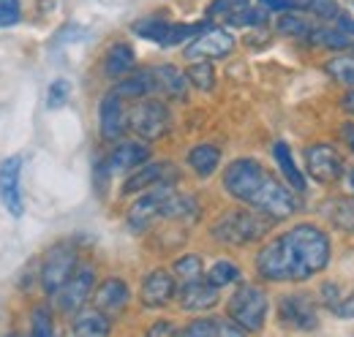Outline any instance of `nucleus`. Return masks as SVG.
Listing matches in <instances>:
<instances>
[{
    "label": "nucleus",
    "instance_id": "obj_1",
    "mask_svg": "<svg viewBox=\"0 0 354 337\" xmlns=\"http://www.w3.org/2000/svg\"><path fill=\"white\" fill-rule=\"evenodd\" d=\"M333 242L316 223H295L265 242L257 258V275L267 283H303L330 267Z\"/></svg>",
    "mask_w": 354,
    "mask_h": 337
},
{
    "label": "nucleus",
    "instance_id": "obj_2",
    "mask_svg": "<svg viewBox=\"0 0 354 337\" xmlns=\"http://www.w3.org/2000/svg\"><path fill=\"white\" fill-rule=\"evenodd\" d=\"M223 191L245 207L286 220L297 212V196L257 158H237L223 168Z\"/></svg>",
    "mask_w": 354,
    "mask_h": 337
},
{
    "label": "nucleus",
    "instance_id": "obj_3",
    "mask_svg": "<svg viewBox=\"0 0 354 337\" xmlns=\"http://www.w3.org/2000/svg\"><path fill=\"white\" fill-rule=\"evenodd\" d=\"M196 215H199L196 199L177 193L172 182H164L147 188V193L133 202V207L129 210V229L145 231L156 220H194Z\"/></svg>",
    "mask_w": 354,
    "mask_h": 337
},
{
    "label": "nucleus",
    "instance_id": "obj_4",
    "mask_svg": "<svg viewBox=\"0 0 354 337\" xmlns=\"http://www.w3.org/2000/svg\"><path fill=\"white\" fill-rule=\"evenodd\" d=\"M272 223H275V220H272L270 215L254 210V207H251V210H232V212H226V215H221V218L213 223L210 237L218 240L221 245L243 248V245H251V242L267 237V231H270Z\"/></svg>",
    "mask_w": 354,
    "mask_h": 337
},
{
    "label": "nucleus",
    "instance_id": "obj_5",
    "mask_svg": "<svg viewBox=\"0 0 354 337\" xmlns=\"http://www.w3.org/2000/svg\"><path fill=\"white\" fill-rule=\"evenodd\" d=\"M267 310H270V299L267 291L257 283H240L237 291L229 296L226 302V316L248 335V332H259L267 321Z\"/></svg>",
    "mask_w": 354,
    "mask_h": 337
},
{
    "label": "nucleus",
    "instance_id": "obj_6",
    "mask_svg": "<svg viewBox=\"0 0 354 337\" xmlns=\"http://www.w3.org/2000/svg\"><path fill=\"white\" fill-rule=\"evenodd\" d=\"M172 126V115H169V106L153 95L147 98H139L131 101V109H129V131H133L142 142H156L161 139Z\"/></svg>",
    "mask_w": 354,
    "mask_h": 337
},
{
    "label": "nucleus",
    "instance_id": "obj_7",
    "mask_svg": "<svg viewBox=\"0 0 354 337\" xmlns=\"http://www.w3.org/2000/svg\"><path fill=\"white\" fill-rule=\"evenodd\" d=\"M205 28H207V22H194V25L183 22V25H180V22H167V19H161V17H145V19H136L131 25V30L139 39L161 44V46H177V44L194 39V36H196L199 30H205Z\"/></svg>",
    "mask_w": 354,
    "mask_h": 337
},
{
    "label": "nucleus",
    "instance_id": "obj_8",
    "mask_svg": "<svg viewBox=\"0 0 354 337\" xmlns=\"http://www.w3.org/2000/svg\"><path fill=\"white\" fill-rule=\"evenodd\" d=\"M303 158H306V171L316 182H322V185H335L346 174V161H344L341 150L333 147L330 142H313V144H308L303 150Z\"/></svg>",
    "mask_w": 354,
    "mask_h": 337
},
{
    "label": "nucleus",
    "instance_id": "obj_9",
    "mask_svg": "<svg viewBox=\"0 0 354 337\" xmlns=\"http://www.w3.org/2000/svg\"><path fill=\"white\" fill-rule=\"evenodd\" d=\"M93 289H95V267L88 264V261H80L77 269L71 272V278L63 283V289L55 294V302L60 307V313H80L88 299L93 296Z\"/></svg>",
    "mask_w": 354,
    "mask_h": 337
},
{
    "label": "nucleus",
    "instance_id": "obj_10",
    "mask_svg": "<svg viewBox=\"0 0 354 337\" xmlns=\"http://www.w3.org/2000/svg\"><path fill=\"white\" fill-rule=\"evenodd\" d=\"M278 321L292 327V329H300V332H310L319 327V302L306 291H292V294H283L278 299Z\"/></svg>",
    "mask_w": 354,
    "mask_h": 337
},
{
    "label": "nucleus",
    "instance_id": "obj_11",
    "mask_svg": "<svg viewBox=\"0 0 354 337\" xmlns=\"http://www.w3.org/2000/svg\"><path fill=\"white\" fill-rule=\"evenodd\" d=\"M232 49H234V36L226 28L207 25L205 30H199L188 41L183 55L188 57V63H194V60H221L226 55H232Z\"/></svg>",
    "mask_w": 354,
    "mask_h": 337
},
{
    "label": "nucleus",
    "instance_id": "obj_12",
    "mask_svg": "<svg viewBox=\"0 0 354 337\" xmlns=\"http://www.w3.org/2000/svg\"><path fill=\"white\" fill-rule=\"evenodd\" d=\"M80 258H77V251L71 245H55L52 251L46 253L44 267H41V289H44L46 296H55L63 283L71 278V272L77 269Z\"/></svg>",
    "mask_w": 354,
    "mask_h": 337
},
{
    "label": "nucleus",
    "instance_id": "obj_13",
    "mask_svg": "<svg viewBox=\"0 0 354 337\" xmlns=\"http://www.w3.org/2000/svg\"><path fill=\"white\" fill-rule=\"evenodd\" d=\"M129 109H131V101H126L118 90H109L101 98L98 128H101V136L106 142H120L126 136V131H129Z\"/></svg>",
    "mask_w": 354,
    "mask_h": 337
},
{
    "label": "nucleus",
    "instance_id": "obj_14",
    "mask_svg": "<svg viewBox=\"0 0 354 337\" xmlns=\"http://www.w3.org/2000/svg\"><path fill=\"white\" fill-rule=\"evenodd\" d=\"M19 174H22V158L19 155H11L0 164V204L14 218H22V210H25L22 191H19Z\"/></svg>",
    "mask_w": 354,
    "mask_h": 337
},
{
    "label": "nucleus",
    "instance_id": "obj_15",
    "mask_svg": "<svg viewBox=\"0 0 354 337\" xmlns=\"http://www.w3.org/2000/svg\"><path fill=\"white\" fill-rule=\"evenodd\" d=\"M221 289H216L207 278H199V280H191V283H180L177 286V305L188 313H205V310H213L218 302H221Z\"/></svg>",
    "mask_w": 354,
    "mask_h": 337
},
{
    "label": "nucleus",
    "instance_id": "obj_16",
    "mask_svg": "<svg viewBox=\"0 0 354 337\" xmlns=\"http://www.w3.org/2000/svg\"><path fill=\"white\" fill-rule=\"evenodd\" d=\"M177 291V280L169 269H153L145 280H142V291H139V302L150 310H161L167 307Z\"/></svg>",
    "mask_w": 354,
    "mask_h": 337
},
{
    "label": "nucleus",
    "instance_id": "obj_17",
    "mask_svg": "<svg viewBox=\"0 0 354 337\" xmlns=\"http://www.w3.org/2000/svg\"><path fill=\"white\" fill-rule=\"evenodd\" d=\"M175 164H169V161H145L142 166L133 168V174L123 182V193H139V191H147L153 185L175 182Z\"/></svg>",
    "mask_w": 354,
    "mask_h": 337
},
{
    "label": "nucleus",
    "instance_id": "obj_18",
    "mask_svg": "<svg viewBox=\"0 0 354 337\" xmlns=\"http://www.w3.org/2000/svg\"><path fill=\"white\" fill-rule=\"evenodd\" d=\"M145 161H150V147L139 139V142H118L115 150L104 158V174H120V171H133L136 166H142Z\"/></svg>",
    "mask_w": 354,
    "mask_h": 337
},
{
    "label": "nucleus",
    "instance_id": "obj_19",
    "mask_svg": "<svg viewBox=\"0 0 354 337\" xmlns=\"http://www.w3.org/2000/svg\"><path fill=\"white\" fill-rule=\"evenodd\" d=\"M129 302H131V289H129V283L120 280V278H106V280L93 291V305H95L101 313H106V316L123 313V310L129 307Z\"/></svg>",
    "mask_w": 354,
    "mask_h": 337
},
{
    "label": "nucleus",
    "instance_id": "obj_20",
    "mask_svg": "<svg viewBox=\"0 0 354 337\" xmlns=\"http://www.w3.org/2000/svg\"><path fill=\"white\" fill-rule=\"evenodd\" d=\"M153 79H156V95H161V98L183 101L188 93V77L175 66H156Z\"/></svg>",
    "mask_w": 354,
    "mask_h": 337
},
{
    "label": "nucleus",
    "instance_id": "obj_21",
    "mask_svg": "<svg viewBox=\"0 0 354 337\" xmlns=\"http://www.w3.org/2000/svg\"><path fill=\"white\" fill-rule=\"evenodd\" d=\"M272 158H275V164H278V171L283 174L286 185H289L295 193H306V191H308L306 174L300 171V166H297V161H295V155H292V150H289L286 142H275V144H272Z\"/></svg>",
    "mask_w": 354,
    "mask_h": 337
},
{
    "label": "nucleus",
    "instance_id": "obj_22",
    "mask_svg": "<svg viewBox=\"0 0 354 337\" xmlns=\"http://www.w3.org/2000/svg\"><path fill=\"white\" fill-rule=\"evenodd\" d=\"M133 68H136V55H133L131 46L126 41L112 44L109 52H106V57H104V74L118 82V79L129 77Z\"/></svg>",
    "mask_w": 354,
    "mask_h": 337
},
{
    "label": "nucleus",
    "instance_id": "obj_23",
    "mask_svg": "<svg viewBox=\"0 0 354 337\" xmlns=\"http://www.w3.org/2000/svg\"><path fill=\"white\" fill-rule=\"evenodd\" d=\"M118 90L126 101H139L147 95H156V79H153V68H142V71H131L129 77L118 79V84L112 87Z\"/></svg>",
    "mask_w": 354,
    "mask_h": 337
},
{
    "label": "nucleus",
    "instance_id": "obj_24",
    "mask_svg": "<svg viewBox=\"0 0 354 337\" xmlns=\"http://www.w3.org/2000/svg\"><path fill=\"white\" fill-rule=\"evenodd\" d=\"M185 164L191 166V171L196 177H210V174H216L218 166H221V150L216 144H210V142H202V144H196V147L188 150Z\"/></svg>",
    "mask_w": 354,
    "mask_h": 337
},
{
    "label": "nucleus",
    "instance_id": "obj_25",
    "mask_svg": "<svg viewBox=\"0 0 354 337\" xmlns=\"http://www.w3.org/2000/svg\"><path fill=\"white\" fill-rule=\"evenodd\" d=\"M180 335H245L229 316L226 318H221V316H207V318H196V321H191L185 329H180Z\"/></svg>",
    "mask_w": 354,
    "mask_h": 337
},
{
    "label": "nucleus",
    "instance_id": "obj_26",
    "mask_svg": "<svg viewBox=\"0 0 354 337\" xmlns=\"http://www.w3.org/2000/svg\"><path fill=\"white\" fill-rule=\"evenodd\" d=\"M112 332V324H109V316L106 313H101L98 307H93V310H80V313H74V324H71V335H109Z\"/></svg>",
    "mask_w": 354,
    "mask_h": 337
},
{
    "label": "nucleus",
    "instance_id": "obj_27",
    "mask_svg": "<svg viewBox=\"0 0 354 337\" xmlns=\"http://www.w3.org/2000/svg\"><path fill=\"white\" fill-rule=\"evenodd\" d=\"M275 30L281 36H292V39H308L313 30V22L306 17V11H283L275 22Z\"/></svg>",
    "mask_w": 354,
    "mask_h": 337
},
{
    "label": "nucleus",
    "instance_id": "obj_28",
    "mask_svg": "<svg viewBox=\"0 0 354 337\" xmlns=\"http://www.w3.org/2000/svg\"><path fill=\"white\" fill-rule=\"evenodd\" d=\"M327 220H330L338 231L354 234V199L338 196V199L327 202Z\"/></svg>",
    "mask_w": 354,
    "mask_h": 337
},
{
    "label": "nucleus",
    "instance_id": "obj_29",
    "mask_svg": "<svg viewBox=\"0 0 354 337\" xmlns=\"http://www.w3.org/2000/svg\"><path fill=\"white\" fill-rule=\"evenodd\" d=\"M172 275H175L177 286L199 280V278H205V264H202V258L196 253H185V256H180L172 264Z\"/></svg>",
    "mask_w": 354,
    "mask_h": 337
},
{
    "label": "nucleus",
    "instance_id": "obj_30",
    "mask_svg": "<svg viewBox=\"0 0 354 337\" xmlns=\"http://www.w3.org/2000/svg\"><path fill=\"white\" fill-rule=\"evenodd\" d=\"M240 267L234 264V261H229V258H221V261H216L210 269H207V280L216 286V289H226V286H232V283H240Z\"/></svg>",
    "mask_w": 354,
    "mask_h": 337
},
{
    "label": "nucleus",
    "instance_id": "obj_31",
    "mask_svg": "<svg viewBox=\"0 0 354 337\" xmlns=\"http://www.w3.org/2000/svg\"><path fill=\"white\" fill-rule=\"evenodd\" d=\"M185 77H188V84H194V87H196V90H202V93L213 90V84H216L213 60H194V63L188 66Z\"/></svg>",
    "mask_w": 354,
    "mask_h": 337
},
{
    "label": "nucleus",
    "instance_id": "obj_32",
    "mask_svg": "<svg viewBox=\"0 0 354 337\" xmlns=\"http://www.w3.org/2000/svg\"><path fill=\"white\" fill-rule=\"evenodd\" d=\"M251 0H213L207 6V19H221V22H229L234 14H240L243 8H248Z\"/></svg>",
    "mask_w": 354,
    "mask_h": 337
},
{
    "label": "nucleus",
    "instance_id": "obj_33",
    "mask_svg": "<svg viewBox=\"0 0 354 337\" xmlns=\"http://www.w3.org/2000/svg\"><path fill=\"white\" fill-rule=\"evenodd\" d=\"M30 335L36 337H52L55 335V321H52V310L46 305H39L30 316Z\"/></svg>",
    "mask_w": 354,
    "mask_h": 337
},
{
    "label": "nucleus",
    "instance_id": "obj_34",
    "mask_svg": "<svg viewBox=\"0 0 354 337\" xmlns=\"http://www.w3.org/2000/svg\"><path fill=\"white\" fill-rule=\"evenodd\" d=\"M267 22V8H254V6H248V8H243L240 14H234L226 25H232V28H254V25H265Z\"/></svg>",
    "mask_w": 354,
    "mask_h": 337
},
{
    "label": "nucleus",
    "instance_id": "obj_35",
    "mask_svg": "<svg viewBox=\"0 0 354 337\" xmlns=\"http://www.w3.org/2000/svg\"><path fill=\"white\" fill-rule=\"evenodd\" d=\"M68 95H71L68 79H55V82L49 84V90H46V106L49 109H60L68 101Z\"/></svg>",
    "mask_w": 354,
    "mask_h": 337
},
{
    "label": "nucleus",
    "instance_id": "obj_36",
    "mask_svg": "<svg viewBox=\"0 0 354 337\" xmlns=\"http://www.w3.org/2000/svg\"><path fill=\"white\" fill-rule=\"evenodd\" d=\"M22 19V3L19 0H0V28H14Z\"/></svg>",
    "mask_w": 354,
    "mask_h": 337
},
{
    "label": "nucleus",
    "instance_id": "obj_37",
    "mask_svg": "<svg viewBox=\"0 0 354 337\" xmlns=\"http://www.w3.org/2000/svg\"><path fill=\"white\" fill-rule=\"evenodd\" d=\"M341 286L338 283H333V280H327V283H322V289H319V302H322V307H327L330 313L338 307V302H341Z\"/></svg>",
    "mask_w": 354,
    "mask_h": 337
},
{
    "label": "nucleus",
    "instance_id": "obj_38",
    "mask_svg": "<svg viewBox=\"0 0 354 337\" xmlns=\"http://www.w3.org/2000/svg\"><path fill=\"white\" fill-rule=\"evenodd\" d=\"M338 318H344V321H352L354 318V291L346 296H341V302H338V307L333 310Z\"/></svg>",
    "mask_w": 354,
    "mask_h": 337
},
{
    "label": "nucleus",
    "instance_id": "obj_39",
    "mask_svg": "<svg viewBox=\"0 0 354 337\" xmlns=\"http://www.w3.org/2000/svg\"><path fill=\"white\" fill-rule=\"evenodd\" d=\"M259 6L267 8L270 14H283V11H295V0H259Z\"/></svg>",
    "mask_w": 354,
    "mask_h": 337
},
{
    "label": "nucleus",
    "instance_id": "obj_40",
    "mask_svg": "<svg viewBox=\"0 0 354 337\" xmlns=\"http://www.w3.org/2000/svg\"><path fill=\"white\" fill-rule=\"evenodd\" d=\"M341 136H344V142H346V147L354 153V123H346V126L341 128Z\"/></svg>",
    "mask_w": 354,
    "mask_h": 337
},
{
    "label": "nucleus",
    "instance_id": "obj_41",
    "mask_svg": "<svg viewBox=\"0 0 354 337\" xmlns=\"http://www.w3.org/2000/svg\"><path fill=\"white\" fill-rule=\"evenodd\" d=\"M180 329H175L172 324H156L153 329H150V335H177Z\"/></svg>",
    "mask_w": 354,
    "mask_h": 337
},
{
    "label": "nucleus",
    "instance_id": "obj_42",
    "mask_svg": "<svg viewBox=\"0 0 354 337\" xmlns=\"http://www.w3.org/2000/svg\"><path fill=\"white\" fill-rule=\"evenodd\" d=\"M341 109H344V112H349V115H354V87L344 95V98H341Z\"/></svg>",
    "mask_w": 354,
    "mask_h": 337
},
{
    "label": "nucleus",
    "instance_id": "obj_43",
    "mask_svg": "<svg viewBox=\"0 0 354 337\" xmlns=\"http://www.w3.org/2000/svg\"><path fill=\"white\" fill-rule=\"evenodd\" d=\"M346 182H349V191L354 193V166L346 168Z\"/></svg>",
    "mask_w": 354,
    "mask_h": 337
},
{
    "label": "nucleus",
    "instance_id": "obj_44",
    "mask_svg": "<svg viewBox=\"0 0 354 337\" xmlns=\"http://www.w3.org/2000/svg\"><path fill=\"white\" fill-rule=\"evenodd\" d=\"M352 6H354V0H352Z\"/></svg>",
    "mask_w": 354,
    "mask_h": 337
}]
</instances>
